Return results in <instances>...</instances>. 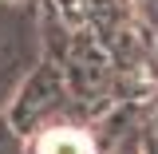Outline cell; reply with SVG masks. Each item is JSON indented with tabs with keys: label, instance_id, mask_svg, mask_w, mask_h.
<instances>
[{
	"label": "cell",
	"instance_id": "cell-1",
	"mask_svg": "<svg viewBox=\"0 0 158 154\" xmlns=\"http://www.w3.org/2000/svg\"><path fill=\"white\" fill-rule=\"evenodd\" d=\"M40 154H91V142H87L83 131L59 127V131H48L40 138Z\"/></svg>",
	"mask_w": 158,
	"mask_h": 154
}]
</instances>
